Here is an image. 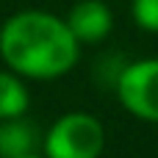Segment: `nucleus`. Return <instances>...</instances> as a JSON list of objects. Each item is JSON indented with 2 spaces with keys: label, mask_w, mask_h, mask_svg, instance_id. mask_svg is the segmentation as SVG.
Returning a JSON list of instances; mask_svg holds the SVG:
<instances>
[{
  "label": "nucleus",
  "mask_w": 158,
  "mask_h": 158,
  "mask_svg": "<svg viewBox=\"0 0 158 158\" xmlns=\"http://www.w3.org/2000/svg\"><path fill=\"white\" fill-rule=\"evenodd\" d=\"M81 42L67 19L47 11L11 14L0 28V56L8 69L33 81H53L78 61Z\"/></svg>",
  "instance_id": "obj_1"
},
{
  "label": "nucleus",
  "mask_w": 158,
  "mask_h": 158,
  "mask_svg": "<svg viewBox=\"0 0 158 158\" xmlns=\"http://www.w3.org/2000/svg\"><path fill=\"white\" fill-rule=\"evenodd\" d=\"M103 147H106L103 122L86 111L61 114L42 142L47 158H100Z\"/></svg>",
  "instance_id": "obj_2"
},
{
  "label": "nucleus",
  "mask_w": 158,
  "mask_h": 158,
  "mask_svg": "<svg viewBox=\"0 0 158 158\" xmlns=\"http://www.w3.org/2000/svg\"><path fill=\"white\" fill-rule=\"evenodd\" d=\"M119 103L144 122H158V58L128 64L117 78Z\"/></svg>",
  "instance_id": "obj_3"
},
{
  "label": "nucleus",
  "mask_w": 158,
  "mask_h": 158,
  "mask_svg": "<svg viewBox=\"0 0 158 158\" xmlns=\"http://www.w3.org/2000/svg\"><path fill=\"white\" fill-rule=\"evenodd\" d=\"M67 25H69V31L75 33L78 42H89L92 44V42H103L111 33L114 14H111V8L103 0H78L69 8Z\"/></svg>",
  "instance_id": "obj_4"
},
{
  "label": "nucleus",
  "mask_w": 158,
  "mask_h": 158,
  "mask_svg": "<svg viewBox=\"0 0 158 158\" xmlns=\"http://www.w3.org/2000/svg\"><path fill=\"white\" fill-rule=\"evenodd\" d=\"M36 128L22 119V117H11V119H0V158H19L36 153Z\"/></svg>",
  "instance_id": "obj_5"
},
{
  "label": "nucleus",
  "mask_w": 158,
  "mask_h": 158,
  "mask_svg": "<svg viewBox=\"0 0 158 158\" xmlns=\"http://www.w3.org/2000/svg\"><path fill=\"white\" fill-rule=\"evenodd\" d=\"M28 106H31V94L22 75H17L14 69H0V119L25 117Z\"/></svg>",
  "instance_id": "obj_6"
},
{
  "label": "nucleus",
  "mask_w": 158,
  "mask_h": 158,
  "mask_svg": "<svg viewBox=\"0 0 158 158\" xmlns=\"http://www.w3.org/2000/svg\"><path fill=\"white\" fill-rule=\"evenodd\" d=\"M133 19L142 31L158 33V0H133Z\"/></svg>",
  "instance_id": "obj_7"
},
{
  "label": "nucleus",
  "mask_w": 158,
  "mask_h": 158,
  "mask_svg": "<svg viewBox=\"0 0 158 158\" xmlns=\"http://www.w3.org/2000/svg\"><path fill=\"white\" fill-rule=\"evenodd\" d=\"M19 158H47L44 153H31V156H19Z\"/></svg>",
  "instance_id": "obj_8"
}]
</instances>
